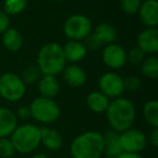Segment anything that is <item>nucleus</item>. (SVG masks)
<instances>
[{"mask_svg":"<svg viewBox=\"0 0 158 158\" xmlns=\"http://www.w3.org/2000/svg\"><path fill=\"white\" fill-rule=\"evenodd\" d=\"M142 81L138 76L129 75V76L123 78V88L128 91H136L141 88Z\"/></svg>","mask_w":158,"mask_h":158,"instance_id":"nucleus-29","label":"nucleus"},{"mask_svg":"<svg viewBox=\"0 0 158 158\" xmlns=\"http://www.w3.org/2000/svg\"><path fill=\"white\" fill-rule=\"evenodd\" d=\"M18 127V118L15 113L8 107L0 106V139L9 138Z\"/></svg>","mask_w":158,"mask_h":158,"instance_id":"nucleus-17","label":"nucleus"},{"mask_svg":"<svg viewBox=\"0 0 158 158\" xmlns=\"http://www.w3.org/2000/svg\"><path fill=\"white\" fill-rule=\"evenodd\" d=\"M38 91L39 97L47 99H54L60 91V82L56 76L52 75H42L38 80Z\"/></svg>","mask_w":158,"mask_h":158,"instance_id":"nucleus-16","label":"nucleus"},{"mask_svg":"<svg viewBox=\"0 0 158 158\" xmlns=\"http://www.w3.org/2000/svg\"><path fill=\"white\" fill-rule=\"evenodd\" d=\"M2 44L10 52H18L22 49L24 38L21 31L13 27H9L2 34Z\"/></svg>","mask_w":158,"mask_h":158,"instance_id":"nucleus-19","label":"nucleus"},{"mask_svg":"<svg viewBox=\"0 0 158 158\" xmlns=\"http://www.w3.org/2000/svg\"><path fill=\"white\" fill-rule=\"evenodd\" d=\"M69 152L73 158H100L104 152L103 135L97 131L79 134L73 140Z\"/></svg>","mask_w":158,"mask_h":158,"instance_id":"nucleus-2","label":"nucleus"},{"mask_svg":"<svg viewBox=\"0 0 158 158\" xmlns=\"http://www.w3.org/2000/svg\"><path fill=\"white\" fill-rule=\"evenodd\" d=\"M52 1H54V2H61V1H63V0H52Z\"/></svg>","mask_w":158,"mask_h":158,"instance_id":"nucleus-35","label":"nucleus"},{"mask_svg":"<svg viewBox=\"0 0 158 158\" xmlns=\"http://www.w3.org/2000/svg\"><path fill=\"white\" fill-rule=\"evenodd\" d=\"M27 7V0H5L3 12L9 16L22 13Z\"/></svg>","mask_w":158,"mask_h":158,"instance_id":"nucleus-24","label":"nucleus"},{"mask_svg":"<svg viewBox=\"0 0 158 158\" xmlns=\"http://www.w3.org/2000/svg\"><path fill=\"white\" fill-rule=\"evenodd\" d=\"M10 27V16L0 10V35Z\"/></svg>","mask_w":158,"mask_h":158,"instance_id":"nucleus-31","label":"nucleus"},{"mask_svg":"<svg viewBox=\"0 0 158 158\" xmlns=\"http://www.w3.org/2000/svg\"><path fill=\"white\" fill-rule=\"evenodd\" d=\"M40 144L49 151H57L63 145V136L52 128H40Z\"/></svg>","mask_w":158,"mask_h":158,"instance_id":"nucleus-18","label":"nucleus"},{"mask_svg":"<svg viewBox=\"0 0 158 158\" xmlns=\"http://www.w3.org/2000/svg\"><path fill=\"white\" fill-rule=\"evenodd\" d=\"M149 143L152 144V146L157 147L158 146V128H153L152 132L149 133Z\"/></svg>","mask_w":158,"mask_h":158,"instance_id":"nucleus-32","label":"nucleus"},{"mask_svg":"<svg viewBox=\"0 0 158 158\" xmlns=\"http://www.w3.org/2000/svg\"><path fill=\"white\" fill-rule=\"evenodd\" d=\"M143 0H120V9L126 14H136Z\"/></svg>","mask_w":158,"mask_h":158,"instance_id":"nucleus-27","label":"nucleus"},{"mask_svg":"<svg viewBox=\"0 0 158 158\" xmlns=\"http://www.w3.org/2000/svg\"><path fill=\"white\" fill-rule=\"evenodd\" d=\"M41 76L42 74L40 72L39 67L36 64H34V65L26 66L20 77L23 80V82L27 86V85H33L35 82H38V80L41 78Z\"/></svg>","mask_w":158,"mask_h":158,"instance_id":"nucleus-25","label":"nucleus"},{"mask_svg":"<svg viewBox=\"0 0 158 158\" xmlns=\"http://www.w3.org/2000/svg\"><path fill=\"white\" fill-rule=\"evenodd\" d=\"M62 49L66 62H70L72 64H77L82 61L88 53L84 42L77 40H68L64 46H62Z\"/></svg>","mask_w":158,"mask_h":158,"instance_id":"nucleus-14","label":"nucleus"},{"mask_svg":"<svg viewBox=\"0 0 158 158\" xmlns=\"http://www.w3.org/2000/svg\"><path fill=\"white\" fill-rule=\"evenodd\" d=\"M99 91L108 99H117L123 95V78L115 72H106L99 78Z\"/></svg>","mask_w":158,"mask_h":158,"instance_id":"nucleus-9","label":"nucleus"},{"mask_svg":"<svg viewBox=\"0 0 158 158\" xmlns=\"http://www.w3.org/2000/svg\"><path fill=\"white\" fill-rule=\"evenodd\" d=\"M15 116L18 119L20 118V119H22V120H26V119H28V118H31L29 106H27V105L20 106V107L18 108V110H16Z\"/></svg>","mask_w":158,"mask_h":158,"instance_id":"nucleus-30","label":"nucleus"},{"mask_svg":"<svg viewBox=\"0 0 158 158\" xmlns=\"http://www.w3.org/2000/svg\"><path fill=\"white\" fill-rule=\"evenodd\" d=\"M64 81L73 88L82 87L87 82V73L81 66L77 64H70L64 67L61 73Z\"/></svg>","mask_w":158,"mask_h":158,"instance_id":"nucleus-13","label":"nucleus"},{"mask_svg":"<svg viewBox=\"0 0 158 158\" xmlns=\"http://www.w3.org/2000/svg\"><path fill=\"white\" fill-rule=\"evenodd\" d=\"M15 148L10 138L0 139V157L1 158H12L15 154Z\"/></svg>","mask_w":158,"mask_h":158,"instance_id":"nucleus-26","label":"nucleus"},{"mask_svg":"<svg viewBox=\"0 0 158 158\" xmlns=\"http://www.w3.org/2000/svg\"><path fill=\"white\" fill-rule=\"evenodd\" d=\"M94 37L98 39L102 47L107 46L110 44L115 42L117 38V31L112 24L110 23H100L94 31H92Z\"/></svg>","mask_w":158,"mask_h":158,"instance_id":"nucleus-21","label":"nucleus"},{"mask_svg":"<svg viewBox=\"0 0 158 158\" xmlns=\"http://www.w3.org/2000/svg\"><path fill=\"white\" fill-rule=\"evenodd\" d=\"M31 118L41 123H53L59 119L61 110L53 99L38 97L33 100L29 105Z\"/></svg>","mask_w":158,"mask_h":158,"instance_id":"nucleus-5","label":"nucleus"},{"mask_svg":"<svg viewBox=\"0 0 158 158\" xmlns=\"http://www.w3.org/2000/svg\"><path fill=\"white\" fill-rule=\"evenodd\" d=\"M139 19L147 28H157L158 2L157 0H143L138 13Z\"/></svg>","mask_w":158,"mask_h":158,"instance_id":"nucleus-11","label":"nucleus"},{"mask_svg":"<svg viewBox=\"0 0 158 158\" xmlns=\"http://www.w3.org/2000/svg\"><path fill=\"white\" fill-rule=\"evenodd\" d=\"M31 158H49V156L44 153H37V154H35V155L31 156Z\"/></svg>","mask_w":158,"mask_h":158,"instance_id":"nucleus-34","label":"nucleus"},{"mask_svg":"<svg viewBox=\"0 0 158 158\" xmlns=\"http://www.w3.org/2000/svg\"><path fill=\"white\" fill-rule=\"evenodd\" d=\"M143 116L153 128H158V101L149 100L143 106Z\"/></svg>","mask_w":158,"mask_h":158,"instance_id":"nucleus-22","label":"nucleus"},{"mask_svg":"<svg viewBox=\"0 0 158 158\" xmlns=\"http://www.w3.org/2000/svg\"><path fill=\"white\" fill-rule=\"evenodd\" d=\"M42 75L57 76L66 66L62 46L57 42H47L40 48L37 55V64Z\"/></svg>","mask_w":158,"mask_h":158,"instance_id":"nucleus-3","label":"nucleus"},{"mask_svg":"<svg viewBox=\"0 0 158 158\" xmlns=\"http://www.w3.org/2000/svg\"><path fill=\"white\" fill-rule=\"evenodd\" d=\"M117 158H144L140 154H133V153H121Z\"/></svg>","mask_w":158,"mask_h":158,"instance_id":"nucleus-33","label":"nucleus"},{"mask_svg":"<svg viewBox=\"0 0 158 158\" xmlns=\"http://www.w3.org/2000/svg\"><path fill=\"white\" fill-rule=\"evenodd\" d=\"M10 140L18 153H33L40 145V128L33 123H23L14 129Z\"/></svg>","mask_w":158,"mask_h":158,"instance_id":"nucleus-4","label":"nucleus"},{"mask_svg":"<svg viewBox=\"0 0 158 158\" xmlns=\"http://www.w3.org/2000/svg\"><path fill=\"white\" fill-rule=\"evenodd\" d=\"M136 47L140 48L145 54L155 55L158 52V31L157 28L145 27L138 35Z\"/></svg>","mask_w":158,"mask_h":158,"instance_id":"nucleus-12","label":"nucleus"},{"mask_svg":"<svg viewBox=\"0 0 158 158\" xmlns=\"http://www.w3.org/2000/svg\"><path fill=\"white\" fill-rule=\"evenodd\" d=\"M145 57H146V54L138 47L131 48L127 52V62L133 64V65H141Z\"/></svg>","mask_w":158,"mask_h":158,"instance_id":"nucleus-28","label":"nucleus"},{"mask_svg":"<svg viewBox=\"0 0 158 158\" xmlns=\"http://www.w3.org/2000/svg\"><path fill=\"white\" fill-rule=\"evenodd\" d=\"M110 100L106 95H104L101 91H91L86 98V104L88 108L93 113L103 114L106 112Z\"/></svg>","mask_w":158,"mask_h":158,"instance_id":"nucleus-20","label":"nucleus"},{"mask_svg":"<svg viewBox=\"0 0 158 158\" xmlns=\"http://www.w3.org/2000/svg\"><path fill=\"white\" fill-rule=\"evenodd\" d=\"M105 113L110 129L118 133L132 128L136 117L134 104L129 99L123 97L113 99Z\"/></svg>","mask_w":158,"mask_h":158,"instance_id":"nucleus-1","label":"nucleus"},{"mask_svg":"<svg viewBox=\"0 0 158 158\" xmlns=\"http://www.w3.org/2000/svg\"><path fill=\"white\" fill-rule=\"evenodd\" d=\"M119 141L123 152L140 154L147 145V136L143 131L130 128L119 133Z\"/></svg>","mask_w":158,"mask_h":158,"instance_id":"nucleus-8","label":"nucleus"},{"mask_svg":"<svg viewBox=\"0 0 158 158\" xmlns=\"http://www.w3.org/2000/svg\"><path fill=\"white\" fill-rule=\"evenodd\" d=\"M26 85L14 73H5L0 76V98L8 102H18L25 95Z\"/></svg>","mask_w":158,"mask_h":158,"instance_id":"nucleus-6","label":"nucleus"},{"mask_svg":"<svg viewBox=\"0 0 158 158\" xmlns=\"http://www.w3.org/2000/svg\"><path fill=\"white\" fill-rule=\"evenodd\" d=\"M102 61L112 69H119L127 63V51L118 44H110L103 47Z\"/></svg>","mask_w":158,"mask_h":158,"instance_id":"nucleus-10","label":"nucleus"},{"mask_svg":"<svg viewBox=\"0 0 158 158\" xmlns=\"http://www.w3.org/2000/svg\"><path fill=\"white\" fill-rule=\"evenodd\" d=\"M63 31L68 40L84 41L92 31V22L85 14H73L66 19Z\"/></svg>","mask_w":158,"mask_h":158,"instance_id":"nucleus-7","label":"nucleus"},{"mask_svg":"<svg viewBox=\"0 0 158 158\" xmlns=\"http://www.w3.org/2000/svg\"><path fill=\"white\" fill-rule=\"evenodd\" d=\"M143 75L149 79H157L158 77V59L155 55L146 56L141 64Z\"/></svg>","mask_w":158,"mask_h":158,"instance_id":"nucleus-23","label":"nucleus"},{"mask_svg":"<svg viewBox=\"0 0 158 158\" xmlns=\"http://www.w3.org/2000/svg\"><path fill=\"white\" fill-rule=\"evenodd\" d=\"M102 135L104 141L103 155H105L107 158H117L121 153H123L120 146L118 132L110 129L102 133Z\"/></svg>","mask_w":158,"mask_h":158,"instance_id":"nucleus-15","label":"nucleus"}]
</instances>
